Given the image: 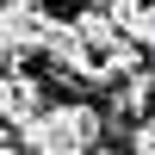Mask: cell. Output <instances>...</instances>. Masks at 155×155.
<instances>
[{
    "label": "cell",
    "instance_id": "cell-8",
    "mask_svg": "<svg viewBox=\"0 0 155 155\" xmlns=\"http://www.w3.org/2000/svg\"><path fill=\"white\" fill-rule=\"evenodd\" d=\"M124 143H130L137 155H155V118H137L130 130H124Z\"/></svg>",
    "mask_w": 155,
    "mask_h": 155
},
{
    "label": "cell",
    "instance_id": "cell-5",
    "mask_svg": "<svg viewBox=\"0 0 155 155\" xmlns=\"http://www.w3.org/2000/svg\"><path fill=\"white\" fill-rule=\"evenodd\" d=\"M74 31L87 37V50H93V56H99V50H112V44H118V37H124V31H118V19H112L106 6H87L81 19H74Z\"/></svg>",
    "mask_w": 155,
    "mask_h": 155
},
{
    "label": "cell",
    "instance_id": "cell-4",
    "mask_svg": "<svg viewBox=\"0 0 155 155\" xmlns=\"http://www.w3.org/2000/svg\"><path fill=\"white\" fill-rule=\"evenodd\" d=\"M44 106V87L31 74H0V124H19L25 112Z\"/></svg>",
    "mask_w": 155,
    "mask_h": 155
},
{
    "label": "cell",
    "instance_id": "cell-3",
    "mask_svg": "<svg viewBox=\"0 0 155 155\" xmlns=\"http://www.w3.org/2000/svg\"><path fill=\"white\" fill-rule=\"evenodd\" d=\"M44 6L37 0H0V50L6 56H25V50H37V37H44Z\"/></svg>",
    "mask_w": 155,
    "mask_h": 155
},
{
    "label": "cell",
    "instance_id": "cell-1",
    "mask_svg": "<svg viewBox=\"0 0 155 155\" xmlns=\"http://www.w3.org/2000/svg\"><path fill=\"white\" fill-rule=\"evenodd\" d=\"M106 143V124L93 106H37L19 118V149H44V155H74Z\"/></svg>",
    "mask_w": 155,
    "mask_h": 155
},
{
    "label": "cell",
    "instance_id": "cell-6",
    "mask_svg": "<svg viewBox=\"0 0 155 155\" xmlns=\"http://www.w3.org/2000/svg\"><path fill=\"white\" fill-rule=\"evenodd\" d=\"M118 93H112V106L118 112H130V118H143V106L155 99V74H143V68H130L124 81H112Z\"/></svg>",
    "mask_w": 155,
    "mask_h": 155
},
{
    "label": "cell",
    "instance_id": "cell-7",
    "mask_svg": "<svg viewBox=\"0 0 155 155\" xmlns=\"http://www.w3.org/2000/svg\"><path fill=\"white\" fill-rule=\"evenodd\" d=\"M124 37H137V44L155 56V0H143V6L130 12V25H124Z\"/></svg>",
    "mask_w": 155,
    "mask_h": 155
},
{
    "label": "cell",
    "instance_id": "cell-2",
    "mask_svg": "<svg viewBox=\"0 0 155 155\" xmlns=\"http://www.w3.org/2000/svg\"><path fill=\"white\" fill-rule=\"evenodd\" d=\"M37 56L50 62V74L56 81H93V50H87V37L74 31V25H44V37H37Z\"/></svg>",
    "mask_w": 155,
    "mask_h": 155
},
{
    "label": "cell",
    "instance_id": "cell-9",
    "mask_svg": "<svg viewBox=\"0 0 155 155\" xmlns=\"http://www.w3.org/2000/svg\"><path fill=\"white\" fill-rule=\"evenodd\" d=\"M0 62H6V50H0Z\"/></svg>",
    "mask_w": 155,
    "mask_h": 155
}]
</instances>
